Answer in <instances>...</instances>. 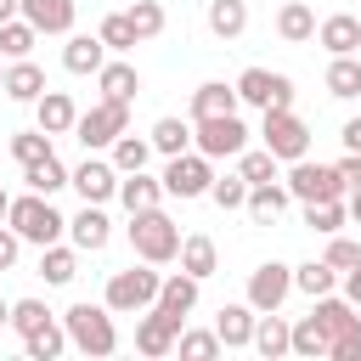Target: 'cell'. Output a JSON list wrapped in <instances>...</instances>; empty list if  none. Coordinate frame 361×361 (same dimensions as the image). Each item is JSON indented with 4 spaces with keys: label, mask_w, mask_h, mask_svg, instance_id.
Returning <instances> with one entry per match:
<instances>
[{
    "label": "cell",
    "mask_w": 361,
    "mask_h": 361,
    "mask_svg": "<svg viewBox=\"0 0 361 361\" xmlns=\"http://www.w3.org/2000/svg\"><path fill=\"white\" fill-rule=\"evenodd\" d=\"M338 288H344V299H350V305L361 310V259H355V265H350V271L338 276Z\"/></svg>",
    "instance_id": "816d5d0a"
},
{
    "label": "cell",
    "mask_w": 361,
    "mask_h": 361,
    "mask_svg": "<svg viewBox=\"0 0 361 361\" xmlns=\"http://www.w3.org/2000/svg\"><path fill=\"white\" fill-rule=\"evenodd\" d=\"M175 350H180L186 361H214V355H220L226 344H220V333H214V327H180Z\"/></svg>",
    "instance_id": "ab89813d"
},
{
    "label": "cell",
    "mask_w": 361,
    "mask_h": 361,
    "mask_svg": "<svg viewBox=\"0 0 361 361\" xmlns=\"http://www.w3.org/2000/svg\"><path fill=\"white\" fill-rule=\"evenodd\" d=\"M288 293H293V265L265 259V265L248 271V305H254V310H282Z\"/></svg>",
    "instance_id": "7c38bea8"
},
{
    "label": "cell",
    "mask_w": 361,
    "mask_h": 361,
    "mask_svg": "<svg viewBox=\"0 0 361 361\" xmlns=\"http://www.w3.org/2000/svg\"><path fill=\"white\" fill-rule=\"evenodd\" d=\"M62 327H68V338H73L79 355H96V361H102V355L118 350V327H113V310H107V305L79 299V305L62 310Z\"/></svg>",
    "instance_id": "3957f363"
},
{
    "label": "cell",
    "mask_w": 361,
    "mask_h": 361,
    "mask_svg": "<svg viewBox=\"0 0 361 361\" xmlns=\"http://www.w3.org/2000/svg\"><path fill=\"white\" fill-rule=\"evenodd\" d=\"M124 130H130V102H113V96H102L90 113H79V124H73V141H79L85 152H102V147H113Z\"/></svg>",
    "instance_id": "5b68a950"
},
{
    "label": "cell",
    "mask_w": 361,
    "mask_h": 361,
    "mask_svg": "<svg viewBox=\"0 0 361 361\" xmlns=\"http://www.w3.org/2000/svg\"><path fill=\"white\" fill-rule=\"evenodd\" d=\"M254 322H259V310H254L248 299H243V305H220L214 333H220L226 350H248V344H254Z\"/></svg>",
    "instance_id": "ffe728a7"
},
{
    "label": "cell",
    "mask_w": 361,
    "mask_h": 361,
    "mask_svg": "<svg viewBox=\"0 0 361 361\" xmlns=\"http://www.w3.org/2000/svg\"><path fill=\"white\" fill-rule=\"evenodd\" d=\"M327 96H338V102L361 96V51H355V56H333V62H327Z\"/></svg>",
    "instance_id": "8d00e7d4"
},
{
    "label": "cell",
    "mask_w": 361,
    "mask_h": 361,
    "mask_svg": "<svg viewBox=\"0 0 361 361\" xmlns=\"http://www.w3.org/2000/svg\"><path fill=\"white\" fill-rule=\"evenodd\" d=\"M350 220H355V226H361V186H355V192H350Z\"/></svg>",
    "instance_id": "11a10c76"
},
{
    "label": "cell",
    "mask_w": 361,
    "mask_h": 361,
    "mask_svg": "<svg viewBox=\"0 0 361 361\" xmlns=\"http://www.w3.org/2000/svg\"><path fill=\"white\" fill-rule=\"evenodd\" d=\"M23 180H28V192H45V197H56V192L68 186V169H62V158H56V152H45L39 164H28V169H23Z\"/></svg>",
    "instance_id": "74e56055"
},
{
    "label": "cell",
    "mask_w": 361,
    "mask_h": 361,
    "mask_svg": "<svg viewBox=\"0 0 361 361\" xmlns=\"http://www.w3.org/2000/svg\"><path fill=\"white\" fill-rule=\"evenodd\" d=\"M209 186H214V158L209 152H175L169 164H164V192L169 197H180V203H192V197H209Z\"/></svg>",
    "instance_id": "52a82bcc"
},
{
    "label": "cell",
    "mask_w": 361,
    "mask_h": 361,
    "mask_svg": "<svg viewBox=\"0 0 361 361\" xmlns=\"http://www.w3.org/2000/svg\"><path fill=\"white\" fill-rule=\"evenodd\" d=\"M96 85H102V96H113V102H135V90H141V73H135V62H124V56H107V62H102V73H96Z\"/></svg>",
    "instance_id": "4316f807"
},
{
    "label": "cell",
    "mask_w": 361,
    "mask_h": 361,
    "mask_svg": "<svg viewBox=\"0 0 361 361\" xmlns=\"http://www.w3.org/2000/svg\"><path fill=\"white\" fill-rule=\"evenodd\" d=\"M45 152H51V135H45L39 124H34V130H17V135H11V158H17L23 169H28V164H39Z\"/></svg>",
    "instance_id": "f6af8a7d"
},
{
    "label": "cell",
    "mask_w": 361,
    "mask_h": 361,
    "mask_svg": "<svg viewBox=\"0 0 361 361\" xmlns=\"http://www.w3.org/2000/svg\"><path fill=\"white\" fill-rule=\"evenodd\" d=\"M237 96L248 107H293V79L288 73H271V68H243L237 73Z\"/></svg>",
    "instance_id": "30bf717a"
},
{
    "label": "cell",
    "mask_w": 361,
    "mask_h": 361,
    "mask_svg": "<svg viewBox=\"0 0 361 361\" xmlns=\"http://www.w3.org/2000/svg\"><path fill=\"white\" fill-rule=\"evenodd\" d=\"M107 158H113V169H118V175L147 169V164H152V135H130V130H124V135L107 147Z\"/></svg>",
    "instance_id": "1f68e13d"
},
{
    "label": "cell",
    "mask_w": 361,
    "mask_h": 361,
    "mask_svg": "<svg viewBox=\"0 0 361 361\" xmlns=\"http://www.w3.org/2000/svg\"><path fill=\"white\" fill-rule=\"evenodd\" d=\"M259 147H271L282 164H293V158L310 152V124H305L293 107H265V118H259Z\"/></svg>",
    "instance_id": "8992f818"
},
{
    "label": "cell",
    "mask_w": 361,
    "mask_h": 361,
    "mask_svg": "<svg viewBox=\"0 0 361 361\" xmlns=\"http://www.w3.org/2000/svg\"><path fill=\"white\" fill-rule=\"evenodd\" d=\"M209 197H214V209H243V203H248V180H243L237 169H231V175H214Z\"/></svg>",
    "instance_id": "bcb514c9"
},
{
    "label": "cell",
    "mask_w": 361,
    "mask_h": 361,
    "mask_svg": "<svg viewBox=\"0 0 361 361\" xmlns=\"http://www.w3.org/2000/svg\"><path fill=\"white\" fill-rule=\"evenodd\" d=\"M344 220H350V197H322V203H305V226H310L316 237L344 231Z\"/></svg>",
    "instance_id": "836d02e7"
},
{
    "label": "cell",
    "mask_w": 361,
    "mask_h": 361,
    "mask_svg": "<svg viewBox=\"0 0 361 361\" xmlns=\"http://www.w3.org/2000/svg\"><path fill=\"white\" fill-rule=\"evenodd\" d=\"M248 350H259L265 361L293 355V322H282L276 310H259V322H254V344H248Z\"/></svg>",
    "instance_id": "603a6c76"
},
{
    "label": "cell",
    "mask_w": 361,
    "mask_h": 361,
    "mask_svg": "<svg viewBox=\"0 0 361 361\" xmlns=\"http://www.w3.org/2000/svg\"><path fill=\"white\" fill-rule=\"evenodd\" d=\"M316 39H322V51H327V56H355V51H361V17L333 11V17H322V23H316Z\"/></svg>",
    "instance_id": "2e32d148"
},
{
    "label": "cell",
    "mask_w": 361,
    "mask_h": 361,
    "mask_svg": "<svg viewBox=\"0 0 361 361\" xmlns=\"http://www.w3.org/2000/svg\"><path fill=\"white\" fill-rule=\"evenodd\" d=\"M0 90H6L11 102H28V107H34L51 85H45V68H39L34 56H17V62H6V85H0Z\"/></svg>",
    "instance_id": "e0dca14e"
},
{
    "label": "cell",
    "mask_w": 361,
    "mask_h": 361,
    "mask_svg": "<svg viewBox=\"0 0 361 361\" xmlns=\"http://www.w3.org/2000/svg\"><path fill=\"white\" fill-rule=\"evenodd\" d=\"M124 231H130L135 259H147V265H169V259H180V226L164 214V203H158V209H135Z\"/></svg>",
    "instance_id": "6da1fadb"
},
{
    "label": "cell",
    "mask_w": 361,
    "mask_h": 361,
    "mask_svg": "<svg viewBox=\"0 0 361 361\" xmlns=\"http://www.w3.org/2000/svg\"><path fill=\"white\" fill-rule=\"evenodd\" d=\"M152 152H164V158H175V152H192V118H158L152 124Z\"/></svg>",
    "instance_id": "d590c367"
},
{
    "label": "cell",
    "mask_w": 361,
    "mask_h": 361,
    "mask_svg": "<svg viewBox=\"0 0 361 361\" xmlns=\"http://www.w3.org/2000/svg\"><path fill=\"white\" fill-rule=\"evenodd\" d=\"M96 34H102V45H107V51H113V56H124V51H135V45H141V39H135V28H130V17H124V11H107V17H102V28H96Z\"/></svg>",
    "instance_id": "b9f144b4"
},
{
    "label": "cell",
    "mask_w": 361,
    "mask_h": 361,
    "mask_svg": "<svg viewBox=\"0 0 361 361\" xmlns=\"http://www.w3.org/2000/svg\"><path fill=\"white\" fill-rule=\"evenodd\" d=\"M158 288H164V271L141 259V265H130V271H113V276H107L102 305H107L113 316H141V310H152V305H158Z\"/></svg>",
    "instance_id": "7a4b0ae2"
},
{
    "label": "cell",
    "mask_w": 361,
    "mask_h": 361,
    "mask_svg": "<svg viewBox=\"0 0 361 361\" xmlns=\"http://www.w3.org/2000/svg\"><path fill=\"white\" fill-rule=\"evenodd\" d=\"M175 338H180V322H175V316H164L158 305L141 310V322H135V350H141V355H169Z\"/></svg>",
    "instance_id": "5bb4252c"
},
{
    "label": "cell",
    "mask_w": 361,
    "mask_h": 361,
    "mask_svg": "<svg viewBox=\"0 0 361 361\" xmlns=\"http://www.w3.org/2000/svg\"><path fill=\"white\" fill-rule=\"evenodd\" d=\"M68 344H73V338H68V327H62V322H45L39 333H28V338H23V350H28L34 361H56Z\"/></svg>",
    "instance_id": "f35d334b"
},
{
    "label": "cell",
    "mask_w": 361,
    "mask_h": 361,
    "mask_svg": "<svg viewBox=\"0 0 361 361\" xmlns=\"http://www.w3.org/2000/svg\"><path fill=\"white\" fill-rule=\"evenodd\" d=\"M17 254H23V237H17L11 226H0V271H11V265H17Z\"/></svg>",
    "instance_id": "681fc988"
},
{
    "label": "cell",
    "mask_w": 361,
    "mask_h": 361,
    "mask_svg": "<svg viewBox=\"0 0 361 361\" xmlns=\"http://www.w3.org/2000/svg\"><path fill=\"white\" fill-rule=\"evenodd\" d=\"M23 17H28L39 34H73L79 6H73V0H23Z\"/></svg>",
    "instance_id": "d4e9b609"
},
{
    "label": "cell",
    "mask_w": 361,
    "mask_h": 361,
    "mask_svg": "<svg viewBox=\"0 0 361 361\" xmlns=\"http://www.w3.org/2000/svg\"><path fill=\"white\" fill-rule=\"evenodd\" d=\"M293 288H299L305 299H322V293H338V271H333L327 259H305V265H293Z\"/></svg>",
    "instance_id": "e575fe53"
},
{
    "label": "cell",
    "mask_w": 361,
    "mask_h": 361,
    "mask_svg": "<svg viewBox=\"0 0 361 361\" xmlns=\"http://www.w3.org/2000/svg\"><path fill=\"white\" fill-rule=\"evenodd\" d=\"M0 85H6V62H0Z\"/></svg>",
    "instance_id": "680465c9"
},
{
    "label": "cell",
    "mask_w": 361,
    "mask_h": 361,
    "mask_svg": "<svg viewBox=\"0 0 361 361\" xmlns=\"http://www.w3.org/2000/svg\"><path fill=\"white\" fill-rule=\"evenodd\" d=\"M276 34H282L288 45L316 39V11H310L305 0H282V11H276Z\"/></svg>",
    "instance_id": "4dcf8cb0"
},
{
    "label": "cell",
    "mask_w": 361,
    "mask_h": 361,
    "mask_svg": "<svg viewBox=\"0 0 361 361\" xmlns=\"http://www.w3.org/2000/svg\"><path fill=\"white\" fill-rule=\"evenodd\" d=\"M333 169H338V180H344V186H350V192H355V186H361V152H344V158H338V164H333Z\"/></svg>",
    "instance_id": "f907efd6"
},
{
    "label": "cell",
    "mask_w": 361,
    "mask_h": 361,
    "mask_svg": "<svg viewBox=\"0 0 361 361\" xmlns=\"http://www.w3.org/2000/svg\"><path fill=\"white\" fill-rule=\"evenodd\" d=\"M6 209H11V192H6V186H0V220H6Z\"/></svg>",
    "instance_id": "6f0895ef"
},
{
    "label": "cell",
    "mask_w": 361,
    "mask_h": 361,
    "mask_svg": "<svg viewBox=\"0 0 361 361\" xmlns=\"http://www.w3.org/2000/svg\"><path fill=\"white\" fill-rule=\"evenodd\" d=\"M288 203H293V192H288V180H259V186H248V220L254 226H271V220H282L288 214Z\"/></svg>",
    "instance_id": "d6986e66"
},
{
    "label": "cell",
    "mask_w": 361,
    "mask_h": 361,
    "mask_svg": "<svg viewBox=\"0 0 361 361\" xmlns=\"http://www.w3.org/2000/svg\"><path fill=\"white\" fill-rule=\"evenodd\" d=\"M68 237H73L79 254H102V248L113 243V220H107V209H102V203H85V209L68 220Z\"/></svg>",
    "instance_id": "4fadbf2b"
},
{
    "label": "cell",
    "mask_w": 361,
    "mask_h": 361,
    "mask_svg": "<svg viewBox=\"0 0 361 361\" xmlns=\"http://www.w3.org/2000/svg\"><path fill=\"white\" fill-rule=\"evenodd\" d=\"M39 276H45L51 288H68V282L79 276V248H68V243H45V248H39Z\"/></svg>",
    "instance_id": "f1b7e54d"
},
{
    "label": "cell",
    "mask_w": 361,
    "mask_h": 361,
    "mask_svg": "<svg viewBox=\"0 0 361 361\" xmlns=\"http://www.w3.org/2000/svg\"><path fill=\"white\" fill-rule=\"evenodd\" d=\"M203 23H209L214 39H237V34L248 28V0H209Z\"/></svg>",
    "instance_id": "f546056e"
},
{
    "label": "cell",
    "mask_w": 361,
    "mask_h": 361,
    "mask_svg": "<svg viewBox=\"0 0 361 361\" xmlns=\"http://www.w3.org/2000/svg\"><path fill=\"white\" fill-rule=\"evenodd\" d=\"M169 192H164V175H147V169H130L118 175V203L135 214V209H158Z\"/></svg>",
    "instance_id": "7402d4cb"
},
{
    "label": "cell",
    "mask_w": 361,
    "mask_h": 361,
    "mask_svg": "<svg viewBox=\"0 0 361 361\" xmlns=\"http://www.w3.org/2000/svg\"><path fill=\"white\" fill-rule=\"evenodd\" d=\"M11 17H23V0H0V23H11Z\"/></svg>",
    "instance_id": "db71d44e"
},
{
    "label": "cell",
    "mask_w": 361,
    "mask_h": 361,
    "mask_svg": "<svg viewBox=\"0 0 361 361\" xmlns=\"http://www.w3.org/2000/svg\"><path fill=\"white\" fill-rule=\"evenodd\" d=\"M192 147L209 152V158H237L248 147V124L237 113H220V118H197L192 124Z\"/></svg>",
    "instance_id": "ba28073f"
},
{
    "label": "cell",
    "mask_w": 361,
    "mask_h": 361,
    "mask_svg": "<svg viewBox=\"0 0 361 361\" xmlns=\"http://www.w3.org/2000/svg\"><path fill=\"white\" fill-rule=\"evenodd\" d=\"M322 259H327V265H333V271L344 276V271H350V265L361 259V243H355V237H344V231H333V237H327V254H322Z\"/></svg>",
    "instance_id": "7dc6e473"
},
{
    "label": "cell",
    "mask_w": 361,
    "mask_h": 361,
    "mask_svg": "<svg viewBox=\"0 0 361 361\" xmlns=\"http://www.w3.org/2000/svg\"><path fill=\"white\" fill-rule=\"evenodd\" d=\"M34 124H39L45 135H73V124H79L73 96H68V90H45V96L34 102Z\"/></svg>",
    "instance_id": "ac0fdd59"
},
{
    "label": "cell",
    "mask_w": 361,
    "mask_h": 361,
    "mask_svg": "<svg viewBox=\"0 0 361 361\" xmlns=\"http://www.w3.org/2000/svg\"><path fill=\"white\" fill-rule=\"evenodd\" d=\"M6 226H11L23 243H34V248H45V243H62V231H68V220L51 209V197H45V192H23V197H11V209H6Z\"/></svg>",
    "instance_id": "277c9868"
},
{
    "label": "cell",
    "mask_w": 361,
    "mask_h": 361,
    "mask_svg": "<svg viewBox=\"0 0 361 361\" xmlns=\"http://www.w3.org/2000/svg\"><path fill=\"white\" fill-rule=\"evenodd\" d=\"M180 271H192L197 282L214 276V271H220V248H214V237H203V231L180 237Z\"/></svg>",
    "instance_id": "83f0119b"
},
{
    "label": "cell",
    "mask_w": 361,
    "mask_h": 361,
    "mask_svg": "<svg viewBox=\"0 0 361 361\" xmlns=\"http://www.w3.org/2000/svg\"><path fill=\"white\" fill-rule=\"evenodd\" d=\"M237 175H243L248 186H259V180H282V158H276L271 147H243V152H237Z\"/></svg>",
    "instance_id": "d6a6232c"
},
{
    "label": "cell",
    "mask_w": 361,
    "mask_h": 361,
    "mask_svg": "<svg viewBox=\"0 0 361 361\" xmlns=\"http://www.w3.org/2000/svg\"><path fill=\"white\" fill-rule=\"evenodd\" d=\"M45 322H56V316L45 310V299H11V327H17V338L39 333Z\"/></svg>",
    "instance_id": "ee69618b"
},
{
    "label": "cell",
    "mask_w": 361,
    "mask_h": 361,
    "mask_svg": "<svg viewBox=\"0 0 361 361\" xmlns=\"http://www.w3.org/2000/svg\"><path fill=\"white\" fill-rule=\"evenodd\" d=\"M0 327H11V299H0Z\"/></svg>",
    "instance_id": "9f6ffc18"
},
{
    "label": "cell",
    "mask_w": 361,
    "mask_h": 361,
    "mask_svg": "<svg viewBox=\"0 0 361 361\" xmlns=\"http://www.w3.org/2000/svg\"><path fill=\"white\" fill-rule=\"evenodd\" d=\"M243 107V96H237V85H226V79H209V85H197L192 90V124L197 118H220V113H237Z\"/></svg>",
    "instance_id": "44dd1931"
},
{
    "label": "cell",
    "mask_w": 361,
    "mask_h": 361,
    "mask_svg": "<svg viewBox=\"0 0 361 361\" xmlns=\"http://www.w3.org/2000/svg\"><path fill=\"white\" fill-rule=\"evenodd\" d=\"M124 17H130V28H135V39H158V34H164V23H169L158 0H135Z\"/></svg>",
    "instance_id": "7bdbcfd3"
},
{
    "label": "cell",
    "mask_w": 361,
    "mask_h": 361,
    "mask_svg": "<svg viewBox=\"0 0 361 361\" xmlns=\"http://www.w3.org/2000/svg\"><path fill=\"white\" fill-rule=\"evenodd\" d=\"M333 361H361V322L333 338Z\"/></svg>",
    "instance_id": "c3c4849f"
},
{
    "label": "cell",
    "mask_w": 361,
    "mask_h": 361,
    "mask_svg": "<svg viewBox=\"0 0 361 361\" xmlns=\"http://www.w3.org/2000/svg\"><path fill=\"white\" fill-rule=\"evenodd\" d=\"M197 288H203V282H197L192 271H169V276H164V288H158V310H164V316H175V322L186 327V316L197 310Z\"/></svg>",
    "instance_id": "9a60e30c"
},
{
    "label": "cell",
    "mask_w": 361,
    "mask_h": 361,
    "mask_svg": "<svg viewBox=\"0 0 361 361\" xmlns=\"http://www.w3.org/2000/svg\"><path fill=\"white\" fill-rule=\"evenodd\" d=\"M68 186H73L85 203H107V197H118V169H113V158L85 152V164L68 169Z\"/></svg>",
    "instance_id": "8fae6325"
},
{
    "label": "cell",
    "mask_w": 361,
    "mask_h": 361,
    "mask_svg": "<svg viewBox=\"0 0 361 361\" xmlns=\"http://www.w3.org/2000/svg\"><path fill=\"white\" fill-rule=\"evenodd\" d=\"M293 355H305V361H333V333L322 327L316 310L293 322Z\"/></svg>",
    "instance_id": "484cf974"
},
{
    "label": "cell",
    "mask_w": 361,
    "mask_h": 361,
    "mask_svg": "<svg viewBox=\"0 0 361 361\" xmlns=\"http://www.w3.org/2000/svg\"><path fill=\"white\" fill-rule=\"evenodd\" d=\"M288 192H293L299 203H322V197H344L350 186L338 180L333 164H310V152H305V158L288 164Z\"/></svg>",
    "instance_id": "9c48e42d"
},
{
    "label": "cell",
    "mask_w": 361,
    "mask_h": 361,
    "mask_svg": "<svg viewBox=\"0 0 361 361\" xmlns=\"http://www.w3.org/2000/svg\"><path fill=\"white\" fill-rule=\"evenodd\" d=\"M34 39H39V28H34L28 17H11V23H0V56H6V62L28 56V51H34Z\"/></svg>",
    "instance_id": "60d3db41"
},
{
    "label": "cell",
    "mask_w": 361,
    "mask_h": 361,
    "mask_svg": "<svg viewBox=\"0 0 361 361\" xmlns=\"http://www.w3.org/2000/svg\"><path fill=\"white\" fill-rule=\"evenodd\" d=\"M338 141H344V152H361V118H344Z\"/></svg>",
    "instance_id": "f5cc1de1"
},
{
    "label": "cell",
    "mask_w": 361,
    "mask_h": 361,
    "mask_svg": "<svg viewBox=\"0 0 361 361\" xmlns=\"http://www.w3.org/2000/svg\"><path fill=\"white\" fill-rule=\"evenodd\" d=\"M102 62H107V45H102V34H68V45H62V68L68 73H102Z\"/></svg>",
    "instance_id": "cb8c5ba5"
}]
</instances>
